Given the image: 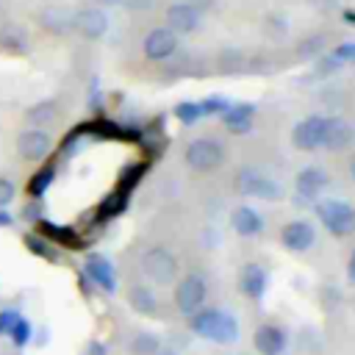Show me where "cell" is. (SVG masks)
Masks as SVG:
<instances>
[{
    "label": "cell",
    "instance_id": "obj_37",
    "mask_svg": "<svg viewBox=\"0 0 355 355\" xmlns=\"http://www.w3.org/2000/svg\"><path fill=\"white\" fill-rule=\"evenodd\" d=\"M155 355H175V352H172V349H164V347H161V349H158Z\"/></svg>",
    "mask_w": 355,
    "mask_h": 355
},
{
    "label": "cell",
    "instance_id": "obj_33",
    "mask_svg": "<svg viewBox=\"0 0 355 355\" xmlns=\"http://www.w3.org/2000/svg\"><path fill=\"white\" fill-rule=\"evenodd\" d=\"M186 3H189V6H194L197 11H205V8H211V3H214V0H186Z\"/></svg>",
    "mask_w": 355,
    "mask_h": 355
},
{
    "label": "cell",
    "instance_id": "obj_4",
    "mask_svg": "<svg viewBox=\"0 0 355 355\" xmlns=\"http://www.w3.org/2000/svg\"><path fill=\"white\" fill-rule=\"evenodd\" d=\"M183 158H186V164H189L194 172H214V169H219V166L225 164V147H222L216 139L202 136V139H194V141L186 147Z\"/></svg>",
    "mask_w": 355,
    "mask_h": 355
},
{
    "label": "cell",
    "instance_id": "obj_14",
    "mask_svg": "<svg viewBox=\"0 0 355 355\" xmlns=\"http://www.w3.org/2000/svg\"><path fill=\"white\" fill-rule=\"evenodd\" d=\"M352 141H355V125L347 122L344 116H327L322 147H327V150H347Z\"/></svg>",
    "mask_w": 355,
    "mask_h": 355
},
{
    "label": "cell",
    "instance_id": "obj_38",
    "mask_svg": "<svg viewBox=\"0 0 355 355\" xmlns=\"http://www.w3.org/2000/svg\"><path fill=\"white\" fill-rule=\"evenodd\" d=\"M100 3H119V0H100Z\"/></svg>",
    "mask_w": 355,
    "mask_h": 355
},
{
    "label": "cell",
    "instance_id": "obj_9",
    "mask_svg": "<svg viewBox=\"0 0 355 355\" xmlns=\"http://www.w3.org/2000/svg\"><path fill=\"white\" fill-rule=\"evenodd\" d=\"M175 50H178V33L169 31L166 25L153 28V31L144 36V42H141V53H144L150 61H164V58H169Z\"/></svg>",
    "mask_w": 355,
    "mask_h": 355
},
{
    "label": "cell",
    "instance_id": "obj_6",
    "mask_svg": "<svg viewBox=\"0 0 355 355\" xmlns=\"http://www.w3.org/2000/svg\"><path fill=\"white\" fill-rule=\"evenodd\" d=\"M205 297H208V288L200 275H186L175 288V305L183 316H191L194 311H200L205 305Z\"/></svg>",
    "mask_w": 355,
    "mask_h": 355
},
{
    "label": "cell",
    "instance_id": "obj_16",
    "mask_svg": "<svg viewBox=\"0 0 355 355\" xmlns=\"http://www.w3.org/2000/svg\"><path fill=\"white\" fill-rule=\"evenodd\" d=\"M239 291L250 300H261L266 294V272L258 263H244L239 272Z\"/></svg>",
    "mask_w": 355,
    "mask_h": 355
},
{
    "label": "cell",
    "instance_id": "obj_36",
    "mask_svg": "<svg viewBox=\"0 0 355 355\" xmlns=\"http://www.w3.org/2000/svg\"><path fill=\"white\" fill-rule=\"evenodd\" d=\"M347 172H349V178L355 180V153L349 155V164H347Z\"/></svg>",
    "mask_w": 355,
    "mask_h": 355
},
{
    "label": "cell",
    "instance_id": "obj_32",
    "mask_svg": "<svg viewBox=\"0 0 355 355\" xmlns=\"http://www.w3.org/2000/svg\"><path fill=\"white\" fill-rule=\"evenodd\" d=\"M347 277H349V283H355V250L349 252V263H347Z\"/></svg>",
    "mask_w": 355,
    "mask_h": 355
},
{
    "label": "cell",
    "instance_id": "obj_15",
    "mask_svg": "<svg viewBox=\"0 0 355 355\" xmlns=\"http://www.w3.org/2000/svg\"><path fill=\"white\" fill-rule=\"evenodd\" d=\"M327 186V172L319 166H302L294 178V191L302 200H316Z\"/></svg>",
    "mask_w": 355,
    "mask_h": 355
},
{
    "label": "cell",
    "instance_id": "obj_22",
    "mask_svg": "<svg viewBox=\"0 0 355 355\" xmlns=\"http://www.w3.org/2000/svg\"><path fill=\"white\" fill-rule=\"evenodd\" d=\"M0 50L11 55H25L28 53V33L17 22H6L0 28Z\"/></svg>",
    "mask_w": 355,
    "mask_h": 355
},
{
    "label": "cell",
    "instance_id": "obj_24",
    "mask_svg": "<svg viewBox=\"0 0 355 355\" xmlns=\"http://www.w3.org/2000/svg\"><path fill=\"white\" fill-rule=\"evenodd\" d=\"M158 349H161V338L155 333H150V330H139L128 344L130 355H155Z\"/></svg>",
    "mask_w": 355,
    "mask_h": 355
},
{
    "label": "cell",
    "instance_id": "obj_21",
    "mask_svg": "<svg viewBox=\"0 0 355 355\" xmlns=\"http://www.w3.org/2000/svg\"><path fill=\"white\" fill-rule=\"evenodd\" d=\"M36 22H39L42 31H47L53 36H61V33L72 31V14H67L64 8H55V6L42 8L39 17H36Z\"/></svg>",
    "mask_w": 355,
    "mask_h": 355
},
{
    "label": "cell",
    "instance_id": "obj_29",
    "mask_svg": "<svg viewBox=\"0 0 355 355\" xmlns=\"http://www.w3.org/2000/svg\"><path fill=\"white\" fill-rule=\"evenodd\" d=\"M17 311H11V308H6V311H0V336H8L11 333V324L17 322Z\"/></svg>",
    "mask_w": 355,
    "mask_h": 355
},
{
    "label": "cell",
    "instance_id": "obj_8",
    "mask_svg": "<svg viewBox=\"0 0 355 355\" xmlns=\"http://www.w3.org/2000/svg\"><path fill=\"white\" fill-rule=\"evenodd\" d=\"M324 122H327V116H319V114H311V116L300 119L294 125V130H291V144L297 150H305V153L322 147V141H324Z\"/></svg>",
    "mask_w": 355,
    "mask_h": 355
},
{
    "label": "cell",
    "instance_id": "obj_5",
    "mask_svg": "<svg viewBox=\"0 0 355 355\" xmlns=\"http://www.w3.org/2000/svg\"><path fill=\"white\" fill-rule=\"evenodd\" d=\"M236 191L244 197H258V200H280V194H283L280 183L266 178L258 169H241L236 175Z\"/></svg>",
    "mask_w": 355,
    "mask_h": 355
},
{
    "label": "cell",
    "instance_id": "obj_35",
    "mask_svg": "<svg viewBox=\"0 0 355 355\" xmlns=\"http://www.w3.org/2000/svg\"><path fill=\"white\" fill-rule=\"evenodd\" d=\"M14 219H11V214L6 211V208H0V227H8Z\"/></svg>",
    "mask_w": 355,
    "mask_h": 355
},
{
    "label": "cell",
    "instance_id": "obj_10",
    "mask_svg": "<svg viewBox=\"0 0 355 355\" xmlns=\"http://www.w3.org/2000/svg\"><path fill=\"white\" fill-rule=\"evenodd\" d=\"M72 31H78L89 42H97L108 31V17L100 8H80L72 14Z\"/></svg>",
    "mask_w": 355,
    "mask_h": 355
},
{
    "label": "cell",
    "instance_id": "obj_2",
    "mask_svg": "<svg viewBox=\"0 0 355 355\" xmlns=\"http://www.w3.org/2000/svg\"><path fill=\"white\" fill-rule=\"evenodd\" d=\"M141 272L150 283L155 286H169L175 277H178V258L172 250L155 244V247H147L141 252Z\"/></svg>",
    "mask_w": 355,
    "mask_h": 355
},
{
    "label": "cell",
    "instance_id": "obj_1",
    "mask_svg": "<svg viewBox=\"0 0 355 355\" xmlns=\"http://www.w3.org/2000/svg\"><path fill=\"white\" fill-rule=\"evenodd\" d=\"M189 327L200 338H208L214 344H233V341H239V322L227 311L200 308V311H194L189 316Z\"/></svg>",
    "mask_w": 355,
    "mask_h": 355
},
{
    "label": "cell",
    "instance_id": "obj_27",
    "mask_svg": "<svg viewBox=\"0 0 355 355\" xmlns=\"http://www.w3.org/2000/svg\"><path fill=\"white\" fill-rule=\"evenodd\" d=\"M175 116H178L180 122H186V125L197 122V119L202 116V111H200V103H178V108H175Z\"/></svg>",
    "mask_w": 355,
    "mask_h": 355
},
{
    "label": "cell",
    "instance_id": "obj_11",
    "mask_svg": "<svg viewBox=\"0 0 355 355\" xmlns=\"http://www.w3.org/2000/svg\"><path fill=\"white\" fill-rule=\"evenodd\" d=\"M313 241H316V230L305 219H294V222L283 225V230H280V244L291 252H305L313 247Z\"/></svg>",
    "mask_w": 355,
    "mask_h": 355
},
{
    "label": "cell",
    "instance_id": "obj_13",
    "mask_svg": "<svg viewBox=\"0 0 355 355\" xmlns=\"http://www.w3.org/2000/svg\"><path fill=\"white\" fill-rule=\"evenodd\" d=\"M164 19H166V28L175 31L178 36H180V33H194V31L200 28V11H197L194 6H189L186 0H183V3H172V6L166 8Z\"/></svg>",
    "mask_w": 355,
    "mask_h": 355
},
{
    "label": "cell",
    "instance_id": "obj_31",
    "mask_svg": "<svg viewBox=\"0 0 355 355\" xmlns=\"http://www.w3.org/2000/svg\"><path fill=\"white\" fill-rule=\"evenodd\" d=\"M83 355H108V349H105V344H103V341H97V338H94V341H89V344H86Z\"/></svg>",
    "mask_w": 355,
    "mask_h": 355
},
{
    "label": "cell",
    "instance_id": "obj_34",
    "mask_svg": "<svg viewBox=\"0 0 355 355\" xmlns=\"http://www.w3.org/2000/svg\"><path fill=\"white\" fill-rule=\"evenodd\" d=\"M308 3H311L313 8H322V11H324V8H333V6H336V0H308Z\"/></svg>",
    "mask_w": 355,
    "mask_h": 355
},
{
    "label": "cell",
    "instance_id": "obj_25",
    "mask_svg": "<svg viewBox=\"0 0 355 355\" xmlns=\"http://www.w3.org/2000/svg\"><path fill=\"white\" fill-rule=\"evenodd\" d=\"M11 341L17 344V347H25L31 338H33V327H31V322L25 319V316H17V322L11 324Z\"/></svg>",
    "mask_w": 355,
    "mask_h": 355
},
{
    "label": "cell",
    "instance_id": "obj_26",
    "mask_svg": "<svg viewBox=\"0 0 355 355\" xmlns=\"http://www.w3.org/2000/svg\"><path fill=\"white\" fill-rule=\"evenodd\" d=\"M53 175H55V172H53V166H44V169H39V172L33 175V180L28 183V194H31V197H42V194H44V189L50 186Z\"/></svg>",
    "mask_w": 355,
    "mask_h": 355
},
{
    "label": "cell",
    "instance_id": "obj_7",
    "mask_svg": "<svg viewBox=\"0 0 355 355\" xmlns=\"http://www.w3.org/2000/svg\"><path fill=\"white\" fill-rule=\"evenodd\" d=\"M53 150V136L44 128H25L17 136V155L22 161H42Z\"/></svg>",
    "mask_w": 355,
    "mask_h": 355
},
{
    "label": "cell",
    "instance_id": "obj_18",
    "mask_svg": "<svg viewBox=\"0 0 355 355\" xmlns=\"http://www.w3.org/2000/svg\"><path fill=\"white\" fill-rule=\"evenodd\" d=\"M83 266H86V275H89L103 291H114V288H116V275H114V266H111V261H108L105 255L92 252Z\"/></svg>",
    "mask_w": 355,
    "mask_h": 355
},
{
    "label": "cell",
    "instance_id": "obj_23",
    "mask_svg": "<svg viewBox=\"0 0 355 355\" xmlns=\"http://www.w3.org/2000/svg\"><path fill=\"white\" fill-rule=\"evenodd\" d=\"M58 119V100H39L25 111V122L31 128H44Z\"/></svg>",
    "mask_w": 355,
    "mask_h": 355
},
{
    "label": "cell",
    "instance_id": "obj_30",
    "mask_svg": "<svg viewBox=\"0 0 355 355\" xmlns=\"http://www.w3.org/2000/svg\"><path fill=\"white\" fill-rule=\"evenodd\" d=\"M336 61H355V42H344L336 47Z\"/></svg>",
    "mask_w": 355,
    "mask_h": 355
},
{
    "label": "cell",
    "instance_id": "obj_19",
    "mask_svg": "<svg viewBox=\"0 0 355 355\" xmlns=\"http://www.w3.org/2000/svg\"><path fill=\"white\" fill-rule=\"evenodd\" d=\"M219 114H222V122H225V128H227L230 133L241 136V133H247V130H250V125H252V116H255V105H252V103L225 105V111H219Z\"/></svg>",
    "mask_w": 355,
    "mask_h": 355
},
{
    "label": "cell",
    "instance_id": "obj_3",
    "mask_svg": "<svg viewBox=\"0 0 355 355\" xmlns=\"http://www.w3.org/2000/svg\"><path fill=\"white\" fill-rule=\"evenodd\" d=\"M316 216L338 239L355 230V208L344 200H316Z\"/></svg>",
    "mask_w": 355,
    "mask_h": 355
},
{
    "label": "cell",
    "instance_id": "obj_12",
    "mask_svg": "<svg viewBox=\"0 0 355 355\" xmlns=\"http://www.w3.org/2000/svg\"><path fill=\"white\" fill-rule=\"evenodd\" d=\"M286 330L277 327V324H258L255 333H252V347L258 355H283L286 349Z\"/></svg>",
    "mask_w": 355,
    "mask_h": 355
},
{
    "label": "cell",
    "instance_id": "obj_28",
    "mask_svg": "<svg viewBox=\"0 0 355 355\" xmlns=\"http://www.w3.org/2000/svg\"><path fill=\"white\" fill-rule=\"evenodd\" d=\"M14 197H17V186H14V180L6 178V175H0V208H8V205L14 202Z\"/></svg>",
    "mask_w": 355,
    "mask_h": 355
},
{
    "label": "cell",
    "instance_id": "obj_20",
    "mask_svg": "<svg viewBox=\"0 0 355 355\" xmlns=\"http://www.w3.org/2000/svg\"><path fill=\"white\" fill-rule=\"evenodd\" d=\"M128 305L141 316H158V311H161V302H158L155 291L144 283H133L128 288Z\"/></svg>",
    "mask_w": 355,
    "mask_h": 355
},
{
    "label": "cell",
    "instance_id": "obj_17",
    "mask_svg": "<svg viewBox=\"0 0 355 355\" xmlns=\"http://www.w3.org/2000/svg\"><path fill=\"white\" fill-rule=\"evenodd\" d=\"M230 225H233V230H236L239 236H244V239L258 236V233L263 230V219H261V214H258L252 205H236V208L230 211Z\"/></svg>",
    "mask_w": 355,
    "mask_h": 355
}]
</instances>
